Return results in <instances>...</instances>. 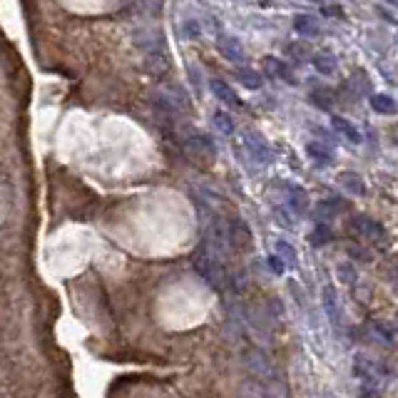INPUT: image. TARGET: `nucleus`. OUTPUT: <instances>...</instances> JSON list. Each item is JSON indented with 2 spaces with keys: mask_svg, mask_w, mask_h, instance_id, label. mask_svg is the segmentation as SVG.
<instances>
[{
  "mask_svg": "<svg viewBox=\"0 0 398 398\" xmlns=\"http://www.w3.org/2000/svg\"><path fill=\"white\" fill-rule=\"evenodd\" d=\"M182 147H184V152H187V157L194 159V162H211V159L216 157V147L209 140V135L189 132L187 137L182 140Z\"/></svg>",
  "mask_w": 398,
  "mask_h": 398,
  "instance_id": "2",
  "label": "nucleus"
},
{
  "mask_svg": "<svg viewBox=\"0 0 398 398\" xmlns=\"http://www.w3.org/2000/svg\"><path fill=\"white\" fill-rule=\"evenodd\" d=\"M294 30L299 35H304V38H316V35H321V23L314 15H296Z\"/></svg>",
  "mask_w": 398,
  "mask_h": 398,
  "instance_id": "9",
  "label": "nucleus"
},
{
  "mask_svg": "<svg viewBox=\"0 0 398 398\" xmlns=\"http://www.w3.org/2000/svg\"><path fill=\"white\" fill-rule=\"evenodd\" d=\"M344 209H346V201L326 199V201H321V204H319V216H321V219H329V216H336L339 211H344Z\"/></svg>",
  "mask_w": 398,
  "mask_h": 398,
  "instance_id": "20",
  "label": "nucleus"
},
{
  "mask_svg": "<svg viewBox=\"0 0 398 398\" xmlns=\"http://www.w3.org/2000/svg\"><path fill=\"white\" fill-rule=\"evenodd\" d=\"M224 261L226 259L216 256L214 251H209L204 244H199L197 251L192 254V264H194V269H197V274L216 291L231 289V271L226 269Z\"/></svg>",
  "mask_w": 398,
  "mask_h": 398,
  "instance_id": "1",
  "label": "nucleus"
},
{
  "mask_svg": "<svg viewBox=\"0 0 398 398\" xmlns=\"http://www.w3.org/2000/svg\"><path fill=\"white\" fill-rule=\"evenodd\" d=\"M331 125H334L336 132L344 135V137L349 140V142H354V145L361 142V132H359V130H356L354 125H351L346 117H334V120H331Z\"/></svg>",
  "mask_w": 398,
  "mask_h": 398,
  "instance_id": "17",
  "label": "nucleus"
},
{
  "mask_svg": "<svg viewBox=\"0 0 398 398\" xmlns=\"http://www.w3.org/2000/svg\"><path fill=\"white\" fill-rule=\"evenodd\" d=\"M371 108L379 115H398V103L391 95H374L371 98Z\"/></svg>",
  "mask_w": 398,
  "mask_h": 398,
  "instance_id": "16",
  "label": "nucleus"
},
{
  "mask_svg": "<svg viewBox=\"0 0 398 398\" xmlns=\"http://www.w3.org/2000/svg\"><path fill=\"white\" fill-rule=\"evenodd\" d=\"M216 50L234 65L246 60V53H244V48H241V43L236 38H231V35H219V38H216Z\"/></svg>",
  "mask_w": 398,
  "mask_h": 398,
  "instance_id": "5",
  "label": "nucleus"
},
{
  "mask_svg": "<svg viewBox=\"0 0 398 398\" xmlns=\"http://www.w3.org/2000/svg\"><path fill=\"white\" fill-rule=\"evenodd\" d=\"M244 147L246 152L251 155V159L259 164H269L271 159H274V155H271V147L266 145V140L261 137L259 132H254V130H246L244 132Z\"/></svg>",
  "mask_w": 398,
  "mask_h": 398,
  "instance_id": "4",
  "label": "nucleus"
},
{
  "mask_svg": "<svg viewBox=\"0 0 398 398\" xmlns=\"http://www.w3.org/2000/svg\"><path fill=\"white\" fill-rule=\"evenodd\" d=\"M311 65L316 68V73L321 75H334L336 68H339V63H336V55L329 53V50H321V53H314V58H311Z\"/></svg>",
  "mask_w": 398,
  "mask_h": 398,
  "instance_id": "11",
  "label": "nucleus"
},
{
  "mask_svg": "<svg viewBox=\"0 0 398 398\" xmlns=\"http://www.w3.org/2000/svg\"><path fill=\"white\" fill-rule=\"evenodd\" d=\"M386 3H389V5H398V0H386Z\"/></svg>",
  "mask_w": 398,
  "mask_h": 398,
  "instance_id": "26",
  "label": "nucleus"
},
{
  "mask_svg": "<svg viewBox=\"0 0 398 398\" xmlns=\"http://www.w3.org/2000/svg\"><path fill=\"white\" fill-rule=\"evenodd\" d=\"M266 264H269V271H274L276 276H281V274L286 271V264H284V261H281L276 254H271L269 259H266Z\"/></svg>",
  "mask_w": 398,
  "mask_h": 398,
  "instance_id": "24",
  "label": "nucleus"
},
{
  "mask_svg": "<svg viewBox=\"0 0 398 398\" xmlns=\"http://www.w3.org/2000/svg\"><path fill=\"white\" fill-rule=\"evenodd\" d=\"M234 78L239 80L246 90H259L261 85H264L261 73H256V70H251V68H244V65H241V68H234Z\"/></svg>",
  "mask_w": 398,
  "mask_h": 398,
  "instance_id": "14",
  "label": "nucleus"
},
{
  "mask_svg": "<svg viewBox=\"0 0 398 398\" xmlns=\"http://www.w3.org/2000/svg\"><path fill=\"white\" fill-rule=\"evenodd\" d=\"M396 286H398V271H396Z\"/></svg>",
  "mask_w": 398,
  "mask_h": 398,
  "instance_id": "28",
  "label": "nucleus"
},
{
  "mask_svg": "<svg viewBox=\"0 0 398 398\" xmlns=\"http://www.w3.org/2000/svg\"><path fill=\"white\" fill-rule=\"evenodd\" d=\"M331 239H334V231H331L329 224H324V221H319V224L314 226V231L309 234V241L314 246H324V244H329Z\"/></svg>",
  "mask_w": 398,
  "mask_h": 398,
  "instance_id": "19",
  "label": "nucleus"
},
{
  "mask_svg": "<svg viewBox=\"0 0 398 398\" xmlns=\"http://www.w3.org/2000/svg\"><path fill=\"white\" fill-rule=\"evenodd\" d=\"M324 311H326V316L331 319V324L339 329V324H341V306H339V296H336L334 286H326V289H324Z\"/></svg>",
  "mask_w": 398,
  "mask_h": 398,
  "instance_id": "10",
  "label": "nucleus"
},
{
  "mask_svg": "<svg viewBox=\"0 0 398 398\" xmlns=\"http://www.w3.org/2000/svg\"><path fill=\"white\" fill-rule=\"evenodd\" d=\"M374 334L379 336L384 344H394L396 341L394 329H389V324H384V321H374Z\"/></svg>",
  "mask_w": 398,
  "mask_h": 398,
  "instance_id": "23",
  "label": "nucleus"
},
{
  "mask_svg": "<svg viewBox=\"0 0 398 398\" xmlns=\"http://www.w3.org/2000/svg\"><path fill=\"white\" fill-rule=\"evenodd\" d=\"M309 100H311V105H314V108L324 110V112H331V110H334V105H336V98H334V93H331L329 88H316V90H311V93H309Z\"/></svg>",
  "mask_w": 398,
  "mask_h": 398,
  "instance_id": "12",
  "label": "nucleus"
},
{
  "mask_svg": "<svg viewBox=\"0 0 398 398\" xmlns=\"http://www.w3.org/2000/svg\"><path fill=\"white\" fill-rule=\"evenodd\" d=\"M339 184L344 189H349L351 194H356V197H364V194H366L364 177H361V174H356V172H341L339 174Z\"/></svg>",
  "mask_w": 398,
  "mask_h": 398,
  "instance_id": "13",
  "label": "nucleus"
},
{
  "mask_svg": "<svg viewBox=\"0 0 398 398\" xmlns=\"http://www.w3.org/2000/svg\"><path fill=\"white\" fill-rule=\"evenodd\" d=\"M284 194H286V204L294 214H304L309 209V194L299 187V184L284 182Z\"/></svg>",
  "mask_w": 398,
  "mask_h": 398,
  "instance_id": "6",
  "label": "nucleus"
},
{
  "mask_svg": "<svg viewBox=\"0 0 398 398\" xmlns=\"http://www.w3.org/2000/svg\"><path fill=\"white\" fill-rule=\"evenodd\" d=\"M276 256H279L286 266H296V251L289 241H284V239L276 241Z\"/></svg>",
  "mask_w": 398,
  "mask_h": 398,
  "instance_id": "21",
  "label": "nucleus"
},
{
  "mask_svg": "<svg viewBox=\"0 0 398 398\" xmlns=\"http://www.w3.org/2000/svg\"><path fill=\"white\" fill-rule=\"evenodd\" d=\"M226 241H229L231 251H249L254 244L249 224L239 216H226Z\"/></svg>",
  "mask_w": 398,
  "mask_h": 398,
  "instance_id": "3",
  "label": "nucleus"
},
{
  "mask_svg": "<svg viewBox=\"0 0 398 398\" xmlns=\"http://www.w3.org/2000/svg\"><path fill=\"white\" fill-rule=\"evenodd\" d=\"M354 229L361 231V234H366V236H381V234H384V229H381L379 221L369 219V216H356V219H354Z\"/></svg>",
  "mask_w": 398,
  "mask_h": 398,
  "instance_id": "18",
  "label": "nucleus"
},
{
  "mask_svg": "<svg viewBox=\"0 0 398 398\" xmlns=\"http://www.w3.org/2000/svg\"><path fill=\"white\" fill-rule=\"evenodd\" d=\"M324 398H334V396H324Z\"/></svg>",
  "mask_w": 398,
  "mask_h": 398,
  "instance_id": "29",
  "label": "nucleus"
},
{
  "mask_svg": "<svg viewBox=\"0 0 398 398\" xmlns=\"http://www.w3.org/2000/svg\"><path fill=\"white\" fill-rule=\"evenodd\" d=\"M306 155H309L311 159H314L316 164H321V167H329L331 162H334V152H331L326 145L321 142H309L306 145Z\"/></svg>",
  "mask_w": 398,
  "mask_h": 398,
  "instance_id": "15",
  "label": "nucleus"
},
{
  "mask_svg": "<svg viewBox=\"0 0 398 398\" xmlns=\"http://www.w3.org/2000/svg\"><path fill=\"white\" fill-rule=\"evenodd\" d=\"M211 120H214V127L219 130L221 135L234 132V120H231L226 112H221V110H219V112H214V117H211Z\"/></svg>",
  "mask_w": 398,
  "mask_h": 398,
  "instance_id": "22",
  "label": "nucleus"
},
{
  "mask_svg": "<svg viewBox=\"0 0 398 398\" xmlns=\"http://www.w3.org/2000/svg\"><path fill=\"white\" fill-rule=\"evenodd\" d=\"M324 13L326 15H344V10H341V8H326Z\"/></svg>",
  "mask_w": 398,
  "mask_h": 398,
  "instance_id": "25",
  "label": "nucleus"
},
{
  "mask_svg": "<svg viewBox=\"0 0 398 398\" xmlns=\"http://www.w3.org/2000/svg\"><path fill=\"white\" fill-rule=\"evenodd\" d=\"M309 3H324V0H309Z\"/></svg>",
  "mask_w": 398,
  "mask_h": 398,
  "instance_id": "27",
  "label": "nucleus"
},
{
  "mask_svg": "<svg viewBox=\"0 0 398 398\" xmlns=\"http://www.w3.org/2000/svg\"><path fill=\"white\" fill-rule=\"evenodd\" d=\"M209 88H211V93H214V98L221 100L224 105H229V108H241V105H244L239 100V95L234 93V88H231V85H226L221 78L209 80Z\"/></svg>",
  "mask_w": 398,
  "mask_h": 398,
  "instance_id": "7",
  "label": "nucleus"
},
{
  "mask_svg": "<svg viewBox=\"0 0 398 398\" xmlns=\"http://www.w3.org/2000/svg\"><path fill=\"white\" fill-rule=\"evenodd\" d=\"M264 70H266V75L274 80H284V83H289V85L296 83L294 75H291V70H289V65H286L284 60L274 58V55H266L264 58Z\"/></svg>",
  "mask_w": 398,
  "mask_h": 398,
  "instance_id": "8",
  "label": "nucleus"
}]
</instances>
